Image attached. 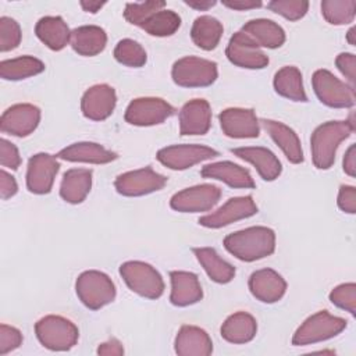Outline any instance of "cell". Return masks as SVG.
<instances>
[{
	"mask_svg": "<svg viewBox=\"0 0 356 356\" xmlns=\"http://www.w3.org/2000/svg\"><path fill=\"white\" fill-rule=\"evenodd\" d=\"M224 248L238 260L256 261L274 253L275 234L268 227H249L227 235Z\"/></svg>",
	"mask_w": 356,
	"mask_h": 356,
	"instance_id": "1",
	"label": "cell"
},
{
	"mask_svg": "<svg viewBox=\"0 0 356 356\" xmlns=\"http://www.w3.org/2000/svg\"><path fill=\"white\" fill-rule=\"evenodd\" d=\"M353 129L355 124L352 120L327 121L318 125L310 138L313 164L318 170H328L335 161L338 146L350 136Z\"/></svg>",
	"mask_w": 356,
	"mask_h": 356,
	"instance_id": "2",
	"label": "cell"
},
{
	"mask_svg": "<svg viewBox=\"0 0 356 356\" xmlns=\"http://www.w3.org/2000/svg\"><path fill=\"white\" fill-rule=\"evenodd\" d=\"M35 334L44 348L56 352L70 350L79 338L76 325L71 320L56 314H49L38 320Z\"/></svg>",
	"mask_w": 356,
	"mask_h": 356,
	"instance_id": "3",
	"label": "cell"
},
{
	"mask_svg": "<svg viewBox=\"0 0 356 356\" xmlns=\"http://www.w3.org/2000/svg\"><path fill=\"white\" fill-rule=\"evenodd\" d=\"M75 291L79 300L90 310H99L115 299V285L111 278L97 270H88L78 275Z\"/></svg>",
	"mask_w": 356,
	"mask_h": 356,
	"instance_id": "4",
	"label": "cell"
},
{
	"mask_svg": "<svg viewBox=\"0 0 356 356\" xmlns=\"http://www.w3.org/2000/svg\"><path fill=\"white\" fill-rule=\"evenodd\" d=\"M346 328V321L342 317L330 314L327 310H320L307 317L295 331L292 345L305 346L331 339Z\"/></svg>",
	"mask_w": 356,
	"mask_h": 356,
	"instance_id": "5",
	"label": "cell"
},
{
	"mask_svg": "<svg viewBox=\"0 0 356 356\" xmlns=\"http://www.w3.org/2000/svg\"><path fill=\"white\" fill-rule=\"evenodd\" d=\"M120 275L127 286L142 298L157 299L164 292V281L160 273L149 263L131 260L120 266Z\"/></svg>",
	"mask_w": 356,
	"mask_h": 356,
	"instance_id": "6",
	"label": "cell"
},
{
	"mask_svg": "<svg viewBox=\"0 0 356 356\" xmlns=\"http://www.w3.org/2000/svg\"><path fill=\"white\" fill-rule=\"evenodd\" d=\"M172 81L182 88H204L216 82L217 64L211 60L186 56L177 60L171 70Z\"/></svg>",
	"mask_w": 356,
	"mask_h": 356,
	"instance_id": "7",
	"label": "cell"
},
{
	"mask_svg": "<svg viewBox=\"0 0 356 356\" xmlns=\"http://www.w3.org/2000/svg\"><path fill=\"white\" fill-rule=\"evenodd\" d=\"M312 85L318 100L332 108H349L355 106V89L338 79L328 70H317L312 76Z\"/></svg>",
	"mask_w": 356,
	"mask_h": 356,
	"instance_id": "8",
	"label": "cell"
},
{
	"mask_svg": "<svg viewBox=\"0 0 356 356\" xmlns=\"http://www.w3.org/2000/svg\"><path fill=\"white\" fill-rule=\"evenodd\" d=\"M175 113V108L160 97L134 99L124 114L128 124L136 127H152L164 122Z\"/></svg>",
	"mask_w": 356,
	"mask_h": 356,
	"instance_id": "9",
	"label": "cell"
},
{
	"mask_svg": "<svg viewBox=\"0 0 356 356\" xmlns=\"http://www.w3.org/2000/svg\"><path fill=\"white\" fill-rule=\"evenodd\" d=\"M221 197V189L211 184H200L185 188L170 200L172 210L179 213H203L211 210Z\"/></svg>",
	"mask_w": 356,
	"mask_h": 356,
	"instance_id": "10",
	"label": "cell"
},
{
	"mask_svg": "<svg viewBox=\"0 0 356 356\" xmlns=\"http://www.w3.org/2000/svg\"><path fill=\"white\" fill-rule=\"evenodd\" d=\"M167 184V178L150 167L127 171L114 181L115 191L122 196H143L160 191Z\"/></svg>",
	"mask_w": 356,
	"mask_h": 356,
	"instance_id": "11",
	"label": "cell"
},
{
	"mask_svg": "<svg viewBox=\"0 0 356 356\" xmlns=\"http://www.w3.org/2000/svg\"><path fill=\"white\" fill-rule=\"evenodd\" d=\"M218 156V152L203 145H172L157 152L156 159L167 168L181 171Z\"/></svg>",
	"mask_w": 356,
	"mask_h": 356,
	"instance_id": "12",
	"label": "cell"
},
{
	"mask_svg": "<svg viewBox=\"0 0 356 356\" xmlns=\"http://www.w3.org/2000/svg\"><path fill=\"white\" fill-rule=\"evenodd\" d=\"M60 170L57 156L36 153L28 161L26 188L31 193L46 195L51 191L54 178Z\"/></svg>",
	"mask_w": 356,
	"mask_h": 356,
	"instance_id": "13",
	"label": "cell"
},
{
	"mask_svg": "<svg viewBox=\"0 0 356 356\" xmlns=\"http://www.w3.org/2000/svg\"><path fill=\"white\" fill-rule=\"evenodd\" d=\"M257 213V206L252 196H236L228 199L216 211L199 218V224L206 228H222L231 222L249 218Z\"/></svg>",
	"mask_w": 356,
	"mask_h": 356,
	"instance_id": "14",
	"label": "cell"
},
{
	"mask_svg": "<svg viewBox=\"0 0 356 356\" xmlns=\"http://www.w3.org/2000/svg\"><path fill=\"white\" fill-rule=\"evenodd\" d=\"M227 58L236 67L248 70H261L267 67L268 57L242 31L235 32L225 49Z\"/></svg>",
	"mask_w": 356,
	"mask_h": 356,
	"instance_id": "15",
	"label": "cell"
},
{
	"mask_svg": "<svg viewBox=\"0 0 356 356\" xmlns=\"http://www.w3.org/2000/svg\"><path fill=\"white\" fill-rule=\"evenodd\" d=\"M40 110L31 103H18L8 107L0 118L3 134L24 138L31 135L39 125Z\"/></svg>",
	"mask_w": 356,
	"mask_h": 356,
	"instance_id": "16",
	"label": "cell"
},
{
	"mask_svg": "<svg viewBox=\"0 0 356 356\" xmlns=\"http://www.w3.org/2000/svg\"><path fill=\"white\" fill-rule=\"evenodd\" d=\"M218 120L222 132L228 138H257L260 134V122L253 108L229 107L220 113Z\"/></svg>",
	"mask_w": 356,
	"mask_h": 356,
	"instance_id": "17",
	"label": "cell"
},
{
	"mask_svg": "<svg viewBox=\"0 0 356 356\" xmlns=\"http://www.w3.org/2000/svg\"><path fill=\"white\" fill-rule=\"evenodd\" d=\"M117 103L114 88L107 83H97L85 90L81 99L82 114L92 121H103L108 118Z\"/></svg>",
	"mask_w": 356,
	"mask_h": 356,
	"instance_id": "18",
	"label": "cell"
},
{
	"mask_svg": "<svg viewBox=\"0 0 356 356\" xmlns=\"http://www.w3.org/2000/svg\"><path fill=\"white\" fill-rule=\"evenodd\" d=\"M248 285L250 293L263 303L278 302L286 291L285 280L271 268H261L252 273Z\"/></svg>",
	"mask_w": 356,
	"mask_h": 356,
	"instance_id": "19",
	"label": "cell"
},
{
	"mask_svg": "<svg viewBox=\"0 0 356 356\" xmlns=\"http://www.w3.org/2000/svg\"><path fill=\"white\" fill-rule=\"evenodd\" d=\"M211 125V108L204 99H192L179 111V134L204 135Z\"/></svg>",
	"mask_w": 356,
	"mask_h": 356,
	"instance_id": "20",
	"label": "cell"
},
{
	"mask_svg": "<svg viewBox=\"0 0 356 356\" xmlns=\"http://www.w3.org/2000/svg\"><path fill=\"white\" fill-rule=\"evenodd\" d=\"M231 152L236 157L250 163L264 181H274L282 172L281 161L267 147H263V146H242V147L231 149Z\"/></svg>",
	"mask_w": 356,
	"mask_h": 356,
	"instance_id": "21",
	"label": "cell"
},
{
	"mask_svg": "<svg viewBox=\"0 0 356 356\" xmlns=\"http://www.w3.org/2000/svg\"><path fill=\"white\" fill-rule=\"evenodd\" d=\"M171 293L170 302L174 306L185 307L197 303L203 298V289L199 278L191 271H171Z\"/></svg>",
	"mask_w": 356,
	"mask_h": 356,
	"instance_id": "22",
	"label": "cell"
},
{
	"mask_svg": "<svg viewBox=\"0 0 356 356\" xmlns=\"http://www.w3.org/2000/svg\"><path fill=\"white\" fill-rule=\"evenodd\" d=\"M174 350L179 356H209L213 352V342L203 328L182 325L175 337Z\"/></svg>",
	"mask_w": 356,
	"mask_h": 356,
	"instance_id": "23",
	"label": "cell"
},
{
	"mask_svg": "<svg viewBox=\"0 0 356 356\" xmlns=\"http://www.w3.org/2000/svg\"><path fill=\"white\" fill-rule=\"evenodd\" d=\"M200 175L203 178L221 181L231 188L253 189L256 186L250 172L232 161H217L207 164L200 170Z\"/></svg>",
	"mask_w": 356,
	"mask_h": 356,
	"instance_id": "24",
	"label": "cell"
},
{
	"mask_svg": "<svg viewBox=\"0 0 356 356\" xmlns=\"http://www.w3.org/2000/svg\"><path fill=\"white\" fill-rule=\"evenodd\" d=\"M57 159L71 163H90V164H107L117 159V154L104 146L95 142H76L57 154Z\"/></svg>",
	"mask_w": 356,
	"mask_h": 356,
	"instance_id": "25",
	"label": "cell"
},
{
	"mask_svg": "<svg viewBox=\"0 0 356 356\" xmlns=\"http://www.w3.org/2000/svg\"><path fill=\"white\" fill-rule=\"evenodd\" d=\"M261 124L291 163L299 164L303 161L302 145L296 132L292 128H289L284 122L274 120H261Z\"/></svg>",
	"mask_w": 356,
	"mask_h": 356,
	"instance_id": "26",
	"label": "cell"
},
{
	"mask_svg": "<svg viewBox=\"0 0 356 356\" xmlns=\"http://www.w3.org/2000/svg\"><path fill=\"white\" fill-rule=\"evenodd\" d=\"M38 39L50 50H63L71 39V31L61 17H42L35 25Z\"/></svg>",
	"mask_w": 356,
	"mask_h": 356,
	"instance_id": "27",
	"label": "cell"
},
{
	"mask_svg": "<svg viewBox=\"0 0 356 356\" xmlns=\"http://www.w3.org/2000/svg\"><path fill=\"white\" fill-rule=\"evenodd\" d=\"M70 44L75 53L85 57H93L104 50L107 35L104 29L97 25H82L71 31Z\"/></svg>",
	"mask_w": 356,
	"mask_h": 356,
	"instance_id": "28",
	"label": "cell"
},
{
	"mask_svg": "<svg viewBox=\"0 0 356 356\" xmlns=\"http://www.w3.org/2000/svg\"><path fill=\"white\" fill-rule=\"evenodd\" d=\"M92 188V170L71 168L63 175L60 184V196L71 204L82 203Z\"/></svg>",
	"mask_w": 356,
	"mask_h": 356,
	"instance_id": "29",
	"label": "cell"
},
{
	"mask_svg": "<svg viewBox=\"0 0 356 356\" xmlns=\"http://www.w3.org/2000/svg\"><path fill=\"white\" fill-rule=\"evenodd\" d=\"M242 32L248 35L259 47L277 49L285 42L284 29L277 22L266 18L248 21L242 26Z\"/></svg>",
	"mask_w": 356,
	"mask_h": 356,
	"instance_id": "30",
	"label": "cell"
},
{
	"mask_svg": "<svg viewBox=\"0 0 356 356\" xmlns=\"http://www.w3.org/2000/svg\"><path fill=\"white\" fill-rule=\"evenodd\" d=\"M220 332L229 343H248L256 337L257 323L252 314L236 312L225 318Z\"/></svg>",
	"mask_w": 356,
	"mask_h": 356,
	"instance_id": "31",
	"label": "cell"
},
{
	"mask_svg": "<svg viewBox=\"0 0 356 356\" xmlns=\"http://www.w3.org/2000/svg\"><path fill=\"white\" fill-rule=\"evenodd\" d=\"M192 252L211 281L217 284H227L235 277V267L224 260L216 249L193 248Z\"/></svg>",
	"mask_w": 356,
	"mask_h": 356,
	"instance_id": "32",
	"label": "cell"
},
{
	"mask_svg": "<svg viewBox=\"0 0 356 356\" xmlns=\"http://www.w3.org/2000/svg\"><path fill=\"white\" fill-rule=\"evenodd\" d=\"M275 92L292 102H307V95L303 88L302 72L293 65H285L278 70L273 81Z\"/></svg>",
	"mask_w": 356,
	"mask_h": 356,
	"instance_id": "33",
	"label": "cell"
},
{
	"mask_svg": "<svg viewBox=\"0 0 356 356\" xmlns=\"http://www.w3.org/2000/svg\"><path fill=\"white\" fill-rule=\"evenodd\" d=\"M222 32V24L217 18L211 15H200L193 21L191 38L197 47L209 51L218 46Z\"/></svg>",
	"mask_w": 356,
	"mask_h": 356,
	"instance_id": "34",
	"label": "cell"
},
{
	"mask_svg": "<svg viewBox=\"0 0 356 356\" xmlns=\"http://www.w3.org/2000/svg\"><path fill=\"white\" fill-rule=\"evenodd\" d=\"M44 71V64L36 57L21 56L0 63V76L6 81H21Z\"/></svg>",
	"mask_w": 356,
	"mask_h": 356,
	"instance_id": "35",
	"label": "cell"
},
{
	"mask_svg": "<svg viewBox=\"0 0 356 356\" xmlns=\"http://www.w3.org/2000/svg\"><path fill=\"white\" fill-rule=\"evenodd\" d=\"M179 26H181V17L172 10L163 8L154 13L153 15H150L142 24L140 28L152 36L165 38V36L174 35L179 29Z\"/></svg>",
	"mask_w": 356,
	"mask_h": 356,
	"instance_id": "36",
	"label": "cell"
},
{
	"mask_svg": "<svg viewBox=\"0 0 356 356\" xmlns=\"http://www.w3.org/2000/svg\"><path fill=\"white\" fill-rule=\"evenodd\" d=\"M321 14L332 25H346L355 19V0H324L321 1Z\"/></svg>",
	"mask_w": 356,
	"mask_h": 356,
	"instance_id": "37",
	"label": "cell"
},
{
	"mask_svg": "<svg viewBox=\"0 0 356 356\" xmlns=\"http://www.w3.org/2000/svg\"><path fill=\"white\" fill-rule=\"evenodd\" d=\"M114 58L127 67L139 68L146 64V50L134 39H121L114 47Z\"/></svg>",
	"mask_w": 356,
	"mask_h": 356,
	"instance_id": "38",
	"label": "cell"
},
{
	"mask_svg": "<svg viewBox=\"0 0 356 356\" xmlns=\"http://www.w3.org/2000/svg\"><path fill=\"white\" fill-rule=\"evenodd\" d=\"M165 7V1L161 0H149L142 3H127L124 10V18L136 26H142V24L159 10Z\"/></svg>",
	"mask_w": 356,
	"mask_h": 356,
	"instance_id": "39",
	"label": "cell"
},
{
	"mask_svg": "<svg viewBox=\"0 0 356 356\" xmlns=\"http://www.w3.org/2000/svg\"><path fill=\"white\" fill-rule=\"evenodd\" d=\"M267 8L275 14L282 15L289 21H298L303 18L309 8L306 0H273L267 3Z\"/></svg>",
	"mask_w": 356,
	"mask_h": 356,
	"instance_id": "40",
	"label": "cell"
},
{
	"mask_svg": "<svg viewBox=\"0 0 356 356\" xmlns=\"http://www.w3.org/2000/svg\"><path fill=\"white\" fill-rule=\"evenodd\" d=\"M21 28L19 24L10 18V17H1L0 18V51L6 53L10 50H14L21 43Z\"/></svg>",
	"mask_w": 356,
	"mask_h": 356,
	"instance_id": "41",
	"label": "cell"
},
{
	"mask_svg": "<svg viewBox=\"0 0 356 356\" xmlns=\"http://www.w3.org/2000/svg\"><path fill=\"white\" fill-rule=\"evenodd\" d=\"M330 300L337 307L349 312L352 316L356 314V285L355 282H346L335 286L330 292Z\"/></svg>",
	"mask_w": 356,
	"mask_h": 356,
	"instance_id": "42",
	"label": "cell"
},
{
	"mask_svg": "<svg viewBox=\"0 0 356 356\" xmlns=\"http://www.w3.org/2000/svg\"><path fill=\"white\" fill-rule=\"evenodd\" d=\"M21 343H22V334L18 328L8 324L0 325V355L1 356L19 348Z\"/></svg>",
	"mask_w": 356,
	"mask_h": 356,
	"instance_id": "43",
	"label": "cell"
},
{
	"mask_svg": "<svg viewBox=\"0 0 356 356\" xmlns=\"http://www.w3.org/2000/svg\"><path fill=\"white\" fill-rule=\"evenodd\" d=\"M0 163L6 168L17 170L21 165V156L14 143L1 138L0 139Z\"/></svg>",
	"mask_w": 356,
	"mask_h": 356,
	"instance_id": "44",
	"label": "cell"
},
{
	"mask_svg": "<svg viewBox=\"0 0 356 356\" xmlns=\"http://www.w3.org/2000/svg\"><path fill=\"white\" fill-rule=\"evenodd\" d=\"M335 65L341 74L348 79V85L355 89V76H356V57L352 53H341L335 58Z\"/></svg>",
	"mask_w": 356,
	"mask_h": 356,
	"instance_id": "45",
	"label": "cell"
},
{
	"mask_svg": "<svg viewBox=\"0 0 356 356\" xmlns=\"http://www.w3.org/2000/svg\"><path fill=\"white\" fill-rule=\"evenodd\" d=\"M337 203L343 213L355 214L356 213V188L350 185H341Z\"/></svg>",
	"mask_w": 356,
	"mask_h": 356,
	"instance_id": "46",
	"label": "cell"
},
{
	"mask_svg": "<svg viewBox=\"0 0 356 356\" xmlns=\"http://www.w3.org/2000/svg\"><path fill=\"white\" fill-rule=\"evenodd\" d=\"M18 192V185L15 178L6 170L0 171V195L3 200L13 197Z\"/></svg>",
	"mask_w": 356,
	"mask_h": 356,
	"instance_id": "47",
	"label": "cell"
},
{
	"mask_svg": "<svg viewBox=\"0 0 356 356\" xmlns=\"http://www.w3.org/2000/svg\"><path fill=\"white\" fill-rule=\"evenodd\" d=\"M97 353L104 356H121L124 355V346L117 338H110L108 341L99 345Z\"/></svg>",
	"mask_w": 356,
	"mask_h": 356,
	"instance_id": "48",
	"label": "cell"
},
{
	"mask_svg": "<svg viewBox=\"0 0 356 356\" xmlns=\"http://www.w3.org/2000/svg\"><path fill=\"white\" fill-rule=\"evenodd\" d=\"M342 167H343V171L349 177L356 175V146L355 145H350L348 147V150L345 152V156L342 160Z\"/></svg>",
	"mask_w": 356,
	"mask_h": 356,
	"instance_id": "49",
	"label": "cell"
},
{
	"mask_svg": "<svg viewBox=\"0 0 356 356\" xmlns=\"http://www.w3.org/2000/svg\"><path fill=\"white\" fill-rule=\"evenodd\" d=\"M222 4L228 8L238 10V11L259 8L263 6L261 1H256V0H229V1H222Z\"/></svg>",
	"mask_w": 356,
	"mask_h": 356,
	"instance_id": "50",
	"label": "cell"
},
{
	"mask_svg": "<svg viewBox=\"0 0 356 356\" xmlns=\"http://www.w3.org/2000/svg\"><path fill=\"white\" fill-rule=\"evenodd\" d=\"M184 3L189 7H192L195 10H200V11H206L217 4L216 0H184Z\"/></svg>",
	"mask_w": 356,
	"mask_h": 356,
	"instance_id": "51",
	"label": "cell"
},
{
	"mask_svg": "<svg viewBox=\"0 0 356 356\" xmlns=\"http://www.w3.org/2000/svg\"><path fill=\"white\" fill-rule=\"evenodd\" d=\"M79 4L86 13H92V14L100 11V8L106 6V3H100V1H79Z\"/></svg>",
	"mask_w": 356,
	"mask_h": 356,
	"instance_id": "52",
	"label": "cell"
},
{
	"mask_svg": "<svg viewBox=\"0 0 356 356\" xmlns=\"http://www.w3.org/2000/svg\"><path fill=\"white\" fill-rule=\"evenodd\" d=\"M346 39H348V42H349L352 46H355V43H356V40H355V28H350V29L348 31Z\"/></svg>",
	"mask_w": 356,
	"mask_h": 356,
	"instance_id": "53",
	"label": "cell"
}]
</instances>
